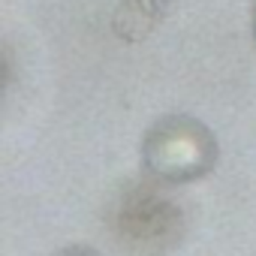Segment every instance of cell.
Segmentation results:
<instances>
[{
	"label": "cell",
	"mask_w": 256,
	"mask_h": 256,
	"mask_svg": "<svg viewBox=\"0 0 256 256\" xmlns=\"http://www.w3.org/2000/svg\"><path fill=\"white\" fill-rule=\"evenodd\" d=\"M64 256H100V253H94V250H70Z\"/></svg>",
	"instance_id": "2"
},
{
	"label": "cell",
	"mask_w": 256,
	"mask_h": 256,
	"mask_svg": "<svg viewBox=\"0 0 256 256\" xmlns=\"http://www.w3.org/2000/svg\"><path fill=\"white\" fill-rule=\"evenodd\" d=\"M142 151L145 169L172 184L196 181L217 166V139L202 120L187 114H172L154 124Z\"/></svg>",
	"instance_id": "1"
}]
</instances>
